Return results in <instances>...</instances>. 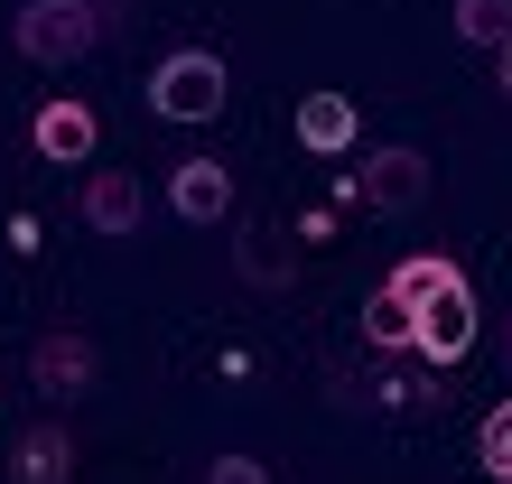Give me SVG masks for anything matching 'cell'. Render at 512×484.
<instances>
[{
	"instance_id": "10",
	"label": "cell",
	"mask_w": 512,
	"mask_h": 484,
	"mask_svg": "<svg viewBox=\"0 0 512 484\" xmlns=\"http://www.w3.org/2000/svg\"><path fill=\"white\" fill-rule=\"evenodd\" d=\"M75 475V438L56 429V419H38L19 447H10V484H66Z\"/></svg>"
},
{
	"instance_id": "1",
	"label": "cell",
	"mask_w": 512,
	"mask_h": 484,
	"mask_svg": "<svg viewBox=\"0 0 512 484\" xmlns=\"http://www.w3.org/2000/svg\"><path fill=\"white\" fill-rule=\"evenodd\" d=\"M131 0H19L10 19V47L28 66H75V56H94L112 28H122Z\"/></svg>"
},
{
	"instance_id": "13",
	"label": "cell",
	"mask_w": 512,
	"mask_h": 484,
	"mask_svg": "<svg viewBox=\"0 0 512 484\" xmlns=\"http://www.w3.org/2000/svg\"><path fill=\"white\" fill-rule=\"evenodd\" d=\"M457 38L466 47H503L512 38V0H457Z\"/></svg>"
},
{
	"instance_id": "3",
	"label": "cell",
	"mask_w": 512,
	"mask_h": 484,
	"mask_svg": "<svg viewBox=\"0 0 512 484\" xmlns=\"http://www.w3.org/2000/svg\"><path fill=\"white\" fill-rule=\"evenodd\" d=\"M429 187H438V168L419 159V149H364V168L345 177V205H373V215H419L429 205Z\"/></svg>"
},
{
	"instance_id": "9",
	"label": "cell",
	"mask_w": 512,
	"mask_h": 484,
	"mask_svg": "<svg viewBox=\"0 0 512 484\" xmlns=\"http://www.w3.org/2000/svg\"><path fill=\"white\" fill-rule=\"evenodd\" d=\"M354 131H364L354 94H308V103H298V149H317V159H345Z\"/></svg>"
},
{
	"instance_id": "12",
	"label": "cell",
	"mask_w": 512,
	"mask_h": 484,
	"mask_svg": "<svg viewBox=\"0 0 512 484\" xmlns=\"http://www.w3.org/2000/svg\"><path fill=\"white\" fill-rule=\"evenodd\" d=\"M475 466H485L494 484H512V401L485 410V429H475Z\"/></svg>"
},
{
	"instance_id": "5",
	"label": "cell",
	"mask_w": 512,
	"mask_h": 484,
	"mask_svg": "<svg viewBox=\"0 0 512 484\" xmlns=\"http://www.w3.org/2000/svg\"><path fill=\"white\" fill-rule=\"evenodd\" d=\"M168 205H177V224H224L233 215V168L224 159H177L168 168Z\"/></svg>"
},
{
	"instance_id": "17",
	"label": "cell",
	"mask_w": 512,
	"mask_h": 484,
	"mask_svg": "<svg viewBox=\"0 0 512 484\" xmlns=\"http://www.w3.org/2000/svg\"><path fill=\"white\" fill-rule=\"evenodd\" d=\"M494 66H503V94H512V38H503V47H494Z\"/></svg>"
},
{
	"instance_id": "11",
	"label": "cell",
	"mask_w": 512,
	"mask_h": 484,
	"mask_svg": "<svg viewBox=\"0 0 512 484\" xmlns=\"http://www.w3.org/2000/svg\"><path fill=\"white\" fill-rule=\"evenodd\" d=\"M391 298H401V308H419V298H438V289H466V270L457 261H447V252H410L401 270H391V280H382Z\"/></svg>"
},
{
	"instance_id": "7",
	"label": "cell",
	"mask_w": 512,
	"mask_h": 484,
	"mask_svg": "<svg viewBox=\"0 0 512 484\" xmlns=\"http://www.w3.org/2000/svg\"><path fill=\"white\" fill-rule=\"evenodd\" d=\"M28 382H38L47 401H84V391H94V345L84 336H38L28 345Z\"/></svg>"
},
{
	"instance_id": "4",
	"label": "cell",
	"mask_w": 512,
	"mask_h": 484,
	"mask_svg": "<svg viewBox=\"0 0 512 484\" xmlns=\"http://www.w3.org/2000/svg\"><path fill=\"white\" fill-rule=\"evenodd\" d=\"M466 345H475V298L466 289H438V298H419L410 308V354L419 363H466Z\"/></svg>"
},
{
	"instance_id": "6",
	"label": "cell",
	"mask_w": 512,
	"mask_h": 484,
	"mask_svg": "<svg viewBox=\"0 0 512 484\" xmlns=\"http://www.w3.org/2000/svg\"><path fill=\"white\" fill-rule=\"evenodd\" d=\"M84 224H94L103 242H131V233L149 224L140 177H131V168H94V177H84Z\"/></svg>"
},
{
	"instance_id": "15",
	"label": "cell",
	"mask_w": 512,
	"mask_h": 484,
	"mask_svg": "<svg viewBox=\"0 0 512 484\" xmlns=\"http://www.w3.org/2000/svg\"><path fill=\"white\" fill-rule=\"evenodd\" d=\"M364 336H373V345H410V308H401L391 289H382L373 308H364Z\"/></svg>"
},
{
	"instance_id": "14",
	"label": "cell",
	"mask_w": 512,
	"mask_h": 484,
	"mask_svg": "<svg viewBox=\"0 0 512 484\" xmlns=\"http://www.w3.org/2000/svg\"><path fill=\"white\" fill-rule=\"evenodd\" d=\"M243 280L289 289V252H280V233H270V224H252V233H243Z\"/></svg>"
},
{
	"instance_id": "2",
	"label": "cell",
	"mask_w": 512,
	"mask_h": 484,
	"mask_svg": "<svg viewBox=\"0 0 512 484\" xmlns=\"http://www.w3.org/2000/svg\"><path fill=\"white\" fill-rule=\"evenodd\" d=\"M224 94H233V75H224L215 47H177V56H159V75H149V112L159 121H215Z\"/></svg>"
},
{
	"instance_id": "8",
	"label": "cell",
	"mask_w": 512,
	"mask_h": 484,
	"mask_svg": "<svg viewBox=\"0 0 512 484\" xmlns=\"http://www.w3.org/2000/svg\"><path fill=\"white\" fill-rule=\"evenodd\" d=\"M28 140H38V159H94V112H84L75 94H56V103H38V121H28Z\"/></svg>"
},
{
	"instance_id": "16",
	"label": "cell",
	"mask_w": 512,
	"mask_h": 484,
	"mask_svg": "<svg viewBox=\"0 0 512 484\" xmlns=\"http://www.w3.org/2000/svg\"><path fill=\"white\" fill-rule=\"evenodd\" d=\"M205 484H270V466H261V457H215V466H205Z\"/></svg>"
}]
</instances>
